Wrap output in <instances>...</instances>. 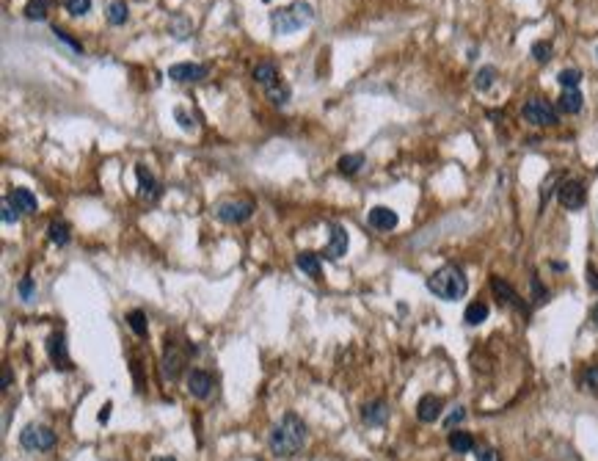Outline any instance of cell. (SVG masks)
Wrapping results in <instances>:
<instances>
[{
  "instance_id": "44",
  "label": "cell",
  "mask_w": 598,
  "mask_h": 461,
  "mask_svg": "<svg viewBox=\"0 0 598 461\" xmlns=\"http://www.w3.org/2000/svg\"><path fill=\"white\" fill-rule=\"evenodd\" d=\"M587 282H590V288L598 293V271H590V273H587Z\"/></svg>"
},
{
  "instance_id": "7",
  "label": "cell",
  "mask_w": 598,
  "mask_h": 461,
  "mask_svg": "<svg viewBox=\"0 0 598 461\" xmlns=\"http://www.w3.org/2000/svg\"><path fill=\"white\" fill-rule=\"evenodd\" d=\"M188 354L190 348H182V343H177V340L168 337L166 351H163V376L171 379V381H177L182 376L185 364H188Z\"/></svg>"
},
{
  "instance_id": "6",
  "label": "cell",
  "mask_w": 598,
  "mask_h": 461,
  "mask_svg": "<svg viewBox=\"0 0 598 461\" xmlns=\"http://www.w3.org/2000/svg\"><path fill=\"white\" fill-rule=\"evenodd\" d=\"M254 216V202L249 199H220L216 204V219L223 224H243Z\"/></svg>"
},
{
  "instance_id": "33",
  "label": "cell",
  "mask_w": 598,
  "mask_h": 461,
  "mask_svg": "<svg viewBox=\"0 0 598 461\" xmlns=\"http://www.w3.org/2000/svg\"><path fill=\"white\" fill-rule=\"evenodd\" d=\"M63 6L72 17H83V14L92 11V0H63Z\"/></svg>"
},
{
  "instance_id": "34",
  "label": "cell",
  "mask_w": 598,
  "mask_h": 461,
  "mask_svg": "<svg viewBox=\"0 0 598 461\" xmlns=\"http://www.w3.org/2000/svg\"><path fill=\"white\" fill-rule=\"evenodd\" d=\"M0 216H3V221H6V224H17L23 213H20V210L11 204V199L6 197V199H3V204H0Z\"/></svg>"
},
{
  "instance_id": "43",
  "label": "cell",
  "mask_w": 598,
  "mask_h": 461,
  "mask_svg": "<svg viewBox=\"0 0 598 461\" xmlns=\"http://www.w3.org/2000/svg\"><path fill=\"white\" fill-rule=\"evenodd\" d=\"M8 387H11V370H8V367H3V381H0V390L6 393Z\"/></svg>"
},
{
  "instance_id": "12",
  "label": "cell",
  "mask_w": 598,
  "mask_h": 461,
  "mask_svg": "<svg viewBox=\"0 0 598 461\" xmlns=\"http://www.w3.org/2000/svg\"><path fill=\"white\" fill-rule=\"evenodd\" d=\"M168 78L174 83H196V80L207 78V66L193 64V61H182V64H174L168 69Z\"/></svg>"
},
{
  "instance_id": "24",
  "label": "cell",
  "mask_w": 598,
  "mask_h": 461,
  "mask_svg": "<svg viewBox=\"0 0 598 461\" xmlns=\"http://www.w3.org/2000/svg\"><path fill=\"white\" fill-rule=\"evenodd\" d=\"M295 265H298L306 276H312V279L320 276V257H317L315 252H301V254L295 257Z\"/></svg>"
},
{
  "instance_id": "1",
  "label": "cell",
  "mask_w": 598,
  "mask_h": 461,
  "mask_svg": "<svg viewBox=\"0 0 598 461\" xmlns=\"http://www.w3.org/2000/svg\"><path fill=\"white\" fill-rule=\"evenodd\" d=\"M306 445V423L295 414V412H287L282 414V420L270 429L268 434V448L273 456L279 459H292L304 450Z\"/></svg>"
},
{
  "instance_id": "3",
  "label": "cell",
  "mask_w": 598,
  "mask_h": 461,
  "mask_svg": "<svg viewBox=\"0 0 598 461\" xmlns=\"http://www.w3.org/2000/svg\"><path fill=\"white\" fill-rule=\"evenodd\" d=\"M312 20H315V8L309 3H304V0H295V3H289V6H284V8L270 14V28H273L276 36H282V33L301 31Z\"/></svg>"
},
{
  "instance_id": "37",
  "label": "cell",
  "mask_w": 598,
  "mask_h": 461,
  "mask_svg": "<svg viewBox=\"0 0 598 461\" xmlns=\"http://www.w3.org/2000/svg\"><path fill=\"white\" fill-rule=\"evenodd\" d=\"M582 384L590 390V393H598V364H590L582 376Z\"/></svg>"
},
{
  "instance_id": "19",
  "label": "cell",
  "mask_w": 598,
  "mask_h": 461,
  "mask_svg": "<svg viewBox=\"0 0 598 461\" xmlns=\"http://www.w3.org/2000/svg\"><path fill=\"white\" fill-rule=\"evenodd\" d=\"M582 105H585V97L579 89H563V94L557 99V111H563V113H579Z\"/></svg>"
},
{
  "instance_id": "35",
  "label": "cell",
  "mask_w": 598,
  "mask_h": 461,
  "mask_svg": "<svg viewBox=\"0 0 598 461\" xmlns=\"http://www.w3.org/2000/svg\"><path fill=\"white\" fill-rule=\"evenodd\" d=\"M532 59H535L537 64H546L552 59V42H543V39L535 42L532 44Z\"/></svg>"
},
{
  "instance_id": "30",
  "label": "cell",
  "mask_w": 598,
  "mask_h": 461,
  "mask_svg": "<svg viewBox=\"0 0 598 461\" xmlns=\"http://www.w3.org/2000/svg\"><path fill=\"white\" fill-rule=\"evenodd\" d=\"M265 94H268V99H270L273 105H287L292 92H289V86H287V83H282V80H279V83H276L273 89H268Z\"/></svg>"
},
{
  "instance_id": "18",
  "label": "cell",
  "mask_w": 598,
  "mask_h": 461,
  "mask_svg": "<svg viewBox=\"0 0 598 461\" xmlns=\"http://www.w3.org/2000/svg\"><path fill=\"white\" fill-rule=\"evenodd\" d=\"M254 80L268 92V89H273L282 78H279V69H276V64H270V61H262V64L254 69Z\"/></svg>"
},
{
  "instance_id": "2",
  "label": "cell",
  "mask_w": 598,
  "mask_h": 461,
  "mask_svg": "<svg viewBox=\"0 0 598 461\" xmlns=\"http://www.w3.org/2000/svg\"><path fill=\"white\" fill-rule=\"evenodd\" d=\"M428 290L441 301H461L469 290V279L458 265H444L428 276Z\"/></svg>"
},
{
  "instance_id": "40",
  "label": "cell",
  "mask_w": 598,
  "mask_h": 461,
  "mask_svg": "<svg viewBox=\"0 0 598 461\" xmlns=\"http://www.w3.org/2000/svg\"><path fill=\"white\" fill-rule=\"evenodd\" d=\"M20 296H23V301H31L33 298V279L31 276H25V279L20 282Z\"/></svg>"
},
{
  "instance_id": "15",
  "label": "cell",
  "mask_w": 598,
  "mask_h": 461,
  "mask_svg": "<svg viewBox=\"0 0 598 461\" xmlns=\"http://www.w3.org/2000/svg\"><path fill=\"white\" fill-rule=\"evenodd\" d=\"M361 420H364V426H370V429L386 426V420H389V403H386V400H373V403H367V406L361 409Z\"/></svg>"
},
{
  "instance_id": "14",
  "label": "cell",
  "mask_w": 598,
  "mask_h": 461,
  "mask_svg": "<svg viewBox=\"0 0 598 461\" xmlns=\"http://www.w3.org/2000/svg\"><path fill=\"white\" fill-rule=\"evenodd\" d=\"M397 213L392 210V207H386V204H378V207H373L370 210V216H367V224L373 227V230L378 232H392L397 227Z\"/></svg>"
},
{
  "instance_id": "32",
  "label": "cell",
  "mask_w": 598,
  "mask_h": 461,
  "mask_svg": "<svg viewBox=\"0 0 598 461\" xmlns=\"http://www.w3.org/2000/svg\"><path fill=\"white\" fill-rule=\"evenodd\" d=\"M127 324H130V329L135 331L138 337H144V334H147V315H144L141 309H132V312L127 315Z\"/></svg>"
},
{
  "instance_id": "8",
  "label": "cell",
  "mask_w": 598,
  "mask_h": 461,
  "mask_svg": "<svg viewBox=\"0 0 598 461\" xmlns=\"http://www.w3.org/2000/svg\"><path fill=\"white\" fill-rule=\"evenodd\" d=\"M557 199L566 210H582L585 202H587V188L582 180H566L560 188H557Z\"/></svg>"
},
{
  "instance_id": "9",
  "label": "cell",
  "mask_w": 598,
  "mask_h": 461,
  "mask_svg": "<svg viewBox=\"0 0 598 461\" xmlns=\"http://www.w3.org/2000/svg\"><path fill=\"white\" fill-rule=\"evenodd\" d=\"M135 174H138V199L144 204H155L160 199V194H163V188H160V183L155 180V174H149L147 166H138Z\"/></svg>"
},
{
  "instance_id": "28",
  "label": "cell",
  "mask_w": 598,
  "mask_h": 461,
  "mask_svg": "<svg viewBox=\"0 0 598 461\" xmlns=\"http://www.w3.org/2000/svg\"><path fill=\"white\" fill-rule=\"evenodd\" d=\"M168 31L174 33L177 39H188L190 33H193V23H190L185 14H177L174 20H171V25H168Z\"/></svg>"
},
{
  "instance_id": "22",
  "label": "cell",
  "mask_w": 598,
  "mask_h": 461,
  "mask_svg": "<svg viewBox=\"0 0 598 461\" xmlns=\"http://www.w3.org/2000/svg\"><path fill=\"white\" fill-rule=\"evenodd\" d=\"M488 304L485 301H472L469 307H466V312H463V321L469 324V326H480L482 321H488Z\"/></svg>"
},
{
  "instance_id": "31",
  "label": "cell",
  "mask_w": 598,
  "mask_h": 461,
  "mask_svg": "<svg viewBox=\"0 0 598 461\" xmlns=\"http://www.w3.org/2000/svg\"><path fill=\"white\" fill-rule=\"evenodd\" d=\"M557 83H560L563 89H579L582 72H579V69H563V72L557 75Z\"/></svg>"
},
{
  "instance_id": "25",
  "label": "cell",
  "mask_w": 598,
  "mask_h": 461,
  "mask_svg": "<svg viewBox=\"0 0 598 461\" xmlns=\"http://www.w3.org/2000/svg\"><path fill=\"white\" fill-rule=\"evenodd\" d=\"M105 14H108V23L111 25H125L127 17H130V8H127L125 0H111L108 8H105Z\"/></svg>"
},
{
  "instance_id": "26",
  "label": "cell",
  "mask_w": 598,
  "mask_h": 461,
  "mask_svg": "<svg viewBox=\"0 0 598 461\" xmlns=\"http://www.w3.org/2000/svg\"><path fill=\"white\" fill-rule=\"evenodd\" d=\"M47 238H50L56 246H66L69 238H72V230H69L66 221H53V224L47 227Z\"/></svg>"
},
{
  "instance_id": "41",
  "label": "cell",
  "mask_w": 598,
  "mask_h": 461,
  "mask_svg": "<svg viewBox=\"0 0 598 461\" xmlns=\"http://www.w3.org/2000/svg\"><path fill=\"white\" fill-rule=\"evenodd\" d=\"M111 409H113V403H105V406L99 409V414H96V420H99V423H108V420H111Z\"/></svg>"
},
{
  "instance_id": "27",
  "label": "cell",
  "mask_w": 598,
  "mask_h": 461,
  "mask_svg": "<svg viewBox=\"0 0 598 461\" xmlns=\"http://www.w3.org/2000/svg\"><path fill=\"white\" fill-rule=\"evenodd\" d=\"M47 11H50V0H28L25 3V17L33 23L47 20Z\"/></svg>"
},
{
  "instance_id": "21",
  "label": "cell",
  "mask_w": 598,
  "mask_h": 461,
  "mask_svg": "<svg viewBox=\"0 0 598 461\" xmlns=\"http://www.w3.org/2000/svg\"><path fill=\"white\" fill-rule=\"evenodd\" d=\"M449 450L452 453H472L474 450V436L469 434V431H449Z\"/></svg>"
},
{
  "instance_id": "5",
  "label": "cell",
  "mask_w": 598,
  "mask_h": 461,
  "mask_svg": "<svg viewBox=\"0 0 598 461\" xmlns=\"http://www.w3.org/2000/svg\"><path fill=\"white\" fill-rule=\"evenodd\" d=\"M521 116H524V122H530L535 128H552V125H557V108L552 102H546L543 97L527 99L524 108H521Z\"/></svg>"
},
{
  "instance_id": "42",
  "label": "cell",
  "mask_w": 598,
  "mask_h": 461,
  "mask_svg": "<svg viewBox=\"0 0 598 461\" xmlns=\"http://www.w3.org/2000/svg\"><path fill=\"white\" fill-rule=\"evenodd\" d=\"M56 33V36H58V39H61V42H66V44H69V47H72V50H77V53H80V44H77V42H75V39H69V36H66V33L63 31H53Z\"/></svg>"
},
{
  "instance_id": "36",
  "label": "cell",
  "mask_w": 598,
  "mask_h": 461,
  "mask_svg": "<svg viewBox=\"0 0 598 461\" xmlns=\"http://www.w3.org/2000/svg\"><path fill=\"white\" fill-rule=\"evenodd\" d=\"M463 420H466V409H463V406H455V409H452V412L444 417V429L452 431L455 426H461Z\"/></svg>"
},
{
  "instance_id": "20",
  "label": "cell",
  "mask_w": 598,
  "mask_h": 461,
  "mask_svg": "<svg viewBox=\"0 0 598 461\" xmlns=\"http://www.w3.org/2000/svg\"><path fill=\"white\" fill-rule=\"evenodd\" d=\"M8 199H11V204H14L23 216L36 213V197H33V191H28V188H14V191L8 194Z\"/></svg>"
},
{
  "instance_id": "38",
  "label": "cell",
  "mask_w": 598,
  "mask_h": 461,
  "mask_svg": "<svg viewBox=\"0 0 598 461\" xmlns=\"http://www.w3.org/2000/svg\"><path fill=\"white\" fill-rule=\"evenodd\" d=\"M477 461H502L499 459V453H497V448H488V445H482V448H477Z\"/></svg>"
},
{
  "instance_id": "17",
  "label": "cell",
  "mask_w": 598,
  "mask_h": 461,
  "mask_svg": "<svg viewBox=\"0 0 598 461\" xmlns=\"http://www.w3.org/2000/svg\"><path fill=\"white\" fill-rule=\"evenodd\" d=\"M491 288H494V293L499 296V301L510 304V307H516V309H527V307H524V301H521V296H518V293H516V290L504 282L502 276H494V279H491Z\"/></svg>"
},
{
  "instance_id": "16",
  "label": "cell",
  "mask_w": 598,
  "mask_h": 461,
  "mask_svg": "<svg viewBox=\"0 0 598 461\" xmlns=\"http://www.w3.org/2000/svg\"><path fill=\"white\" fill-rule=\"evenodd\" d=\"M441 409H444V400L439 395H422L416 403V417L422 423H436L441 417Z\"/></svg>"
},
{
  "instance_id": "46",
  "label": "cell",
  "mask_w": 598,
  "mask_h": 461,
  "mask_svg": "<svg viewBox=\"0 0 598 461\" xmlns=\"http://www.w3.org/2000/svg\"><path fill=\"white\" fill-rule=\"evenodd\" d=\"M152 461H177L174 456H158V459H152Z\"/></svg>"
},
{
  "instance_id": "45",
  "label": "cell",
  "mask_w": 598,
  "mask_h": 461,
  "mask_svg": "<svg viewBox=\"0 0 598 461\" xmlns=\"http://www.w3.org/2000/svg\"><path fill=\"white\" fill-rule=\"evenodd\" d=\"M590 321H593V326L598 329V304L593 307V309H590Z\"/></svg>"
},
{
  "instance_id": "23",
  "label": "cell",
  "mask_w": 598,
  "mask_h": 461,
  "mask_svg": "<svg viewBox=\"0 0 598 461\" xmlns=\"http://www.w3.org/2000/svg\"><path fill=\"white\" fill-rule=\"evenodd\" d=\"M497 78H499L497 66H480L477 75H474V89H477V92H488V89L497 83Z\"/></svg>"
},
{
  "instance_id": "39",
  "label": "cell",
  "mask_w": 598,
  "mask_h": 461,
  "mask_svg": "<svg viewBox=\"0 0 598 461\" xmlns=\"http://www.w3.org/2000/svg\"><path fill=\"white\" fill-rule=\"evenodd\" d=\"M174 116H177V122H180V128H182V130L190 133L193 128H196V122H193L188 113H185V108H174Z\"/></svg>"
},
{
  "instance_id": "4",
  "label": "cell",
  "mask_w": 598,
  "mask_h": 461,
  "mask_svg": "<svg viewBox=\"0 0 598 461\" xmlns=\"http://www.w3.org/2000/svg\"><path fill=\"white\" fill-rule=\"evenodd\" d=\"M20 445L31 453H44V450H53L56 448V434L47 429V426H39V423H28L25 429L20 431Z\"/></svg>"
},
{
  "instance_id": "29",
  "label": "cell",
  "mask_w": 598,
  "mask_h": 461,
  "mask_svg": "<svg viewBox=\"0 0 598 461\" xmlns=\"http://www.w3.org/2000/svg\"><path fill=\"white\" fill-rule=\"evenodd\" d=\"M364 166V155L361 152H356V155H345V158H340V171L347 174V177H353V174H359V168Z\"/></svg>"
},
{
  "instance_id": "11",
  "label": "cell",
  "mask_w": 598,
  "mask_h": 461,
  "mask_svg": "<svg viewBox=\"0 0 598 461\" xmlns=\"http://www.w3.org/2000/svg\"><path fill=\"white\" fill-rule=\"evenodd\" d=\"M347 230L342 224H331V235H328V243H325V249H323V254L328 257V260H342L347 254Z\"/></svg>"
},
{
  "instance_id": "10",
  "label": "cell",
  "mask_w": 598,
  "mask_h": 461,
  "mask_svg": "<svg viewBox=\"0 0 598 461\" xmlns=\"http://www.w3.org/2000/svg\"><path fill=\"white\" fill-rule=\"evenodd\" d=\"M216 390V379L207 370H190L188 373V393L199 400H207Z\"/></svg>"
},
{
  "instance_id": "13",
  "label": "cell",
  "mask_w": 598,
  "mask_h": 461,
  "mask_svg": "<svg viewBox=\"0 0 598 461\" xmlns=\"http://www.w3.org/2000/svg\"><path fill=\"white\" fill-rule=\"evenodd\" d=\"M47 357L50 362L56 364L58 370H69L72 367V359H69V351H66V337L63 334H50L47 337Z\"/></svg>"
}]
</instances>
